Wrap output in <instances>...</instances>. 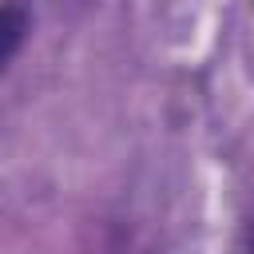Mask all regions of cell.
Here are the masks:
<instances>
[{"instance_id": "cell-1", "label": "cell", "mask_w": 254, "mask_h": 254, "mask_svg": "<svg viewBox=\"0 0 254 254\" xmlns=\"http://www.w3.org/2000/svg\"><path fill=\"white\" fill-rule=\"evenodd\" d=\"M24 36H28V8L12 0V4L0 8V71H4L8 60L20 52Z\"/></svg>"}, {"instance_id": "cell-2", "label": "cell", "mask_w": 254, "mask_h": 254, "mask_svg": "<svg viewBox=\"0 0 254 254\" xmlns=\"http://www.w3.org/2000/svg\"><path fill=\"white\" fill-rule=\"evenodd\" d=\"M246 254H254V222H250V234H246Z\"/></svg>"}]
</instances>
